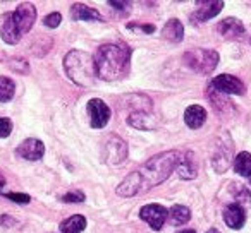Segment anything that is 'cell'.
<instances>
[{
	"label": "cell",
	"instance_id": "cell-8",
	"mask_svg": "<svg viewBox=\"0 0 251 233\" xmlns=\"http://www.w3.org/2000/svg\"><path fill=\"white\" fill-rule=\"evenodd\" d=\"M12 18H14V22L18 26L19 33L25 35L29 29L33 28L36 21V9L33 4H21L14 12H12Z\"/></svg>",
	"mask_w": 251,
	"mask_h": 233
},
{
	"label": "cell",
	"instance_id": "cell-16",
	"mask_svg": "<svg viewBox=\"0 0 251 233\" xmlns=\"http://www.w3.org/2000/svg\"><path fill=\"white\" fill-rule=\"evenodd\" d=\"M217 31L222 36H227V38H239V36L244 35V26L239 19L227 18V19H224L222 22H219Z\"/></svg>",
	"mask_w": 251,
	"mask_h": 233
},
{
	"label": "cell",
	"instance_id": "cell-28",
	"mask_svg": "<svg viewBox=\"0 0 251 233\" xmlns=\"http://www.w3.org/2000/svg\"><path fill=\"white\" fill-rule=\"evenodd\" d=\"M12 132V122L5 117H0V137H9Z\"/></svg>",
	"mask_w": 251,
	"mask_h": 233
},
{
	"label": "cell",
	"instance_id": "cell-13",
	"mask_svg": "<svg viewBox=\"0 0 251 233\" xmlns=\"http://www.w3.org/2000/svg\"><path fill=\"white\" fill-rule=\"evenodd\" d=\"M224 221L229 228L232 230H241L246 223V212H244L243 206L232 202L224 209Z\"/></svg>",
	"mask_w": 251,
	"mask_h": 233
},
{
	"label": "cell",
	"instance_id": "cell-27",
	"mask_svg": "<svg viewBox=\"0 0 251 233\" xmlns=\"http://www.w3.org/2000/svg\"><path fill=\"white\" fill-rule=\"evenodd\" d=\"M43 22H45L47 28H52L53 29V28H57V26H59L60 22H62V16H60L59 12H52V14L47 16L45 21H43Z\"/></svg>",
	"mask_w": 251,
	"mask_h": 233
},
{
	"label": "cell",
	"instance_id": "cell-19",
	"mask_svg": "<svg viewBox=\"0 0 251 233\" xmlns=\"http://www.w3.org/2000/svg\"><path fill=\"white\" fill-rule=\"evenodd\" d=\"M177 173L182 180H193V178H196V175H198V165H196L193 153L184 154L181 165L177 167Z\"/></svg>",
	"mask_w": 251,
	"mask_h": 233
},
{
	"label": "cell",
	"instance_id": "cell-17",
	"mask_svg": "<svg viewBox=\"0 0 251 233\" xmlns=\"http://www.w3.org/2000/svg\"><path fill=\"white\" fill-rule=\"evenodd\" d=\"M127 122H129L134 129H140V130H153L155 127L158 126L153 115L145 113V111H134V113H131Z\"/></svg>",
	"mask_w": 251,
	"mask_h": 233
},
{
	"label": "cell",
	"instance_id": "cell-4",
	"mask_svg": "<svg viewBox=\"0 0 251 233\" xmlns=\"http://www.w3.org/2000/svg\"><path fill=\"white\" fill-rule=\"evenodd\" d=\"M184 62L193 70L201 74H208L219 64V53L215 50H206V48H195L184 53Z\"/></svg>",
	"mask_w": 251,
	"mask_h": 233
},
{
	"label": "cell",
	"instance_id": "cell-25",
	"mask_svg": "<svg viewBox=\"0 0 251 233\" xmlns=\"http://www.w3.org/2000/svg\"><path fill=\"white\" fill-rule=\"evenodd\" d=\"M16 93V84L11 77H0V101H11Z\"/></svg>",
	"mask_w": 251,
	"mask_h": 233
},
{
	"label": "cell",
	"instance_id": "cell-18",
	"mask_svg": "<svg viewBox=\"0 0 251 233\" xmlns=\"http://www.w3.org/2000/svg\"><path fill=\"white\" fill-rule=\"evenodd\" d=\"M162 38L169 40V42L179 43L184 38V26L179 19H171L165 22V26L162 28Z\"/></svg>",
	"mask_w": 251,
	"mask_h": 233
},
{
	"label": "cell",
	"instance_id": "cell-5",
	"mask_svg": "<svg viewBox=\"0 0 251 233\" xmlns=\"http://www.w3.org/2000/svg\"><path fill=\"white\" fill-rule=\"evenodd\" d=\"M208 89H213L217 93L222 94H244L246 86L243 84V81L237 79L236 76H230V74H220V76L213 77L208 84Z\"/></svg>",
	"mask_w": 251,
	"mask_h": 233
},
{
	"label": "cell",
	"instance_id": "cell-7",
	"mask_svg": "<svg viewBox=\"0 0 251 233\" xmlns=\"http://www.w3.org/2000/svg\"><path fill=\"white\" fill-rule=\"evenodd\" d=\"M86 110H88V115H90L91 127L101 129V127H105L108 124V119H110V108L105 105V101L98 100V98H93V100L88 101Z\"/></svg>",
	"mask_w": 251,
	"mask_h": 233
},
{
	"label": "cell",
	"instance_id": "cell-22",
	"mask_svg": "<svg viewBox=\"0 0 251 233\" xmlns=\"http://www.w3.org/2000/svg\"><path fill=\"white\" fill-rule=\"evenodd\" d=\"M84 228H86V218L81 214H74L60 223V232L62 233H81Z\"/></svg>",
	"mask_w": 251,
	"mask_h": 233
},
{
	"label": "cell",
	"instance_id": "cell-21",
	"mask_svg": "<svg viewBox=\"0 0 251 233\" xmlns=\"http://www.w3.org/2000/svg\"><path fill=\"white\" fill-rule=\"evenodd\" d=\"M208 98L212 101L213 108L219 115H227V113H232L234 111V105L230 100H227L226 94L222 93H217L213 89H208Z\"/></svg>",
	"mask_w": 251,
	"mask_h": 233
},
{
	"label": "cell",
	"instance_id": "cell-14",
	"mask_svg": "<svg viewBox=\"0 0 251 233\" xmlns=\"http://www.w3.org/2000/svg\"><path fill=\"white\" fill-rule=\"evenodd\" d=\"M232 160H234V154H232V148H230V144L229 146L217 144L215 153H213V158H212L213 170H215L217 173H224V171L230 167Z\"/></svg>",
	"mask_w": 251,
	"mask_h": 233
},
{
	"label": "cell",
	"instance_id": "cell-32",
	"mask_svg": "<svg viewBox=\"0 0 251 233\" xmlns=\"http://www.w3.org/2000/svg\"><path fill=\"white\" fill-rule=\"evenodd\" d=\"M108 4H110V7H115L117 9V11H127V9H129V2H108Z\"/></svg>",
	"mask_w": 251,
	"mask_h": 233
},
{
	"label": "cell",
	"instance_id": "cell-1",
	"mask_svg": "<svg viewBox=\"0 0 251 233\" xmlns=\"http://www.w3.org/2000/svg\"><path fill=\"white\" fill-rule=\"evenodd\" d=\"M182 158L184 156L179 151H165L150 158L140 170L129 173L119 184L117 194L122 197H133L136 194L150 191L151 187H157L171 177L172 171L177 170Z\"/></svg>",
	"mask_w": 251,
	"mask_h": 233
},
{
	"label": "cell",
	"instance_id": "cell-31",
	"mask_svg": "<svg viewBox=\"0 0 251 233\" xmlns=\"http://www.w3.org/2000/svg\"><path fill=\"white\" fill-rule=\"evenodd\" d=\"M127 28H131V29H141V31H145V33H153L155 31V26H150V24H129Z\"/></svg>",
	"mask_w": 251,
	"mask_h": 233
},
{
	"label": "cell",
	"instance_id": "cell-24",
	"mask_svg": "<svg viewBox=\"0 0 251 233\" xmlns=\"http://www.w3.org/2000/svg\"><path fill=\"white\" fill-rule=\"evenodd\" d=\"M234 170L241 177H251V154L246 153V151H241L234 158Z\"/></svg>",
	"mask_w": 251,
	"mask_h": 233
},
{
	"label": "cell",
	"instance_id": "cell-30",
	"mask_svg": "<svg viewBox=\"0 0 251 233\" xmlns=\"http://www.w3.org/2000/svg\"><path fill=\"white\" fill-rule=\"evenodd\" d=\"M4 195H5L7 199H11V201L19 202V204H26V202L31 201V197H29V195H26V194H18V192H5Z\"/></svg>",
	"mask_w": 251,
	"mask_h": 233
},
{
	"label": "cell",
	"instance_id": "cell-9",
	"mask_svg": "<svg viewBox=\"0 0 251 233\" xmlns=\"http://www.w3.org/2000/svg\"><path fill=\"white\" fill-rule=\"evenodd\" d=\"M167 209L160 204H148L140 209V218L145 219L153 230H160L164 223L167 221Z\"/></svg>",
	"mask_w": 251,
	"mask_h": 233
},
{
	"label": "cell",
	"instance_id": "cell-23",
	"mask_svg": "<svg viewBox=\"0 0 251 233\" xmlns=\"http://www.w3.org/2000/svg\"><path fill=\"white\" fill-rule=\"evenodd\" d=\"M169 218H171L172 225H176V226L186 225V223L191 219V211H189L186 206L176 204V206H172L171 211H169Z\"/></svg>",
	"mask_w": 251,
	"mask_h": 233
},
{
	"label": "cell",
	"instance_id": "cell-33",
	"mask_svg": "<svg viewBox=\"0 0 251 233\" xmlns=\"http://www.w3.org/2000/svg\"><path fill=\"white\" fill-rule=\"evenodd\" d=\"M4 185H5V177L2 173H0V189L4 187Z\"/></svg>",
	"mask_w": 251,
	"mask_h": 233
},
{
	"label": "cell",
	"instance_id": "cell-26",
	"mask_svg": "<svg viewBox=\"0 0 251 233\" xmlns=\"http://www.w3.org/2000/svg\"><path fill=\"white\" fill-rule=\"evenodd\" d=\"M230 194L236 197L237 204L239 202H250L251 201V191L243 184H230Z\"/></svg>",
	"mask_w": 251,
	"mask_h": 233
},
{
	"label": "cell",
	"instance_id": "cell-6",
	"mask_svg": "<svg viewBox=\"0 0 251 233\" xmlns=\"http://www.w3.org/2000/svg\"><path fill=\"white\" fill-rule=\"evenodd\" d=\"M103 156L105 163L108 165H121L122 161L127 158V144L126 141H122L119 136H112L108 137V141L103 146Z\"/></svg>",
	"mask_w": 251,
	"mask_h": 233
},
{
	"label": "cell",
	"instance_id": "cell-35",
	"mask_svg": "<svg viewBox=\"0 0 251 233\" xmlns=\"http://www.w3.org/2000/svg\"><path fill=\"white\" fill-rule=\"evenodd\" d=\"M206 233H220V232H219V230H217V228H210Z\"/></svg>",
	"mask_w": 251,
	"mask_h": 233
},
{
	"label": "cell",
	"instance_id": "cell-2",
	"mask_svg": "<svg viewBox=\"0 0 251 233\" xmlns=\"http://www.w3.org/2000/svg\"><path fill=\"white\" fill-rule=\"evenodd\" d=\"M93 60L97 77L103 81H117L127 74L131 50L121 43H108L98 48Z\"/></svg>",
	"mask_w": 251,
	"mask_h": 233
},
{
	"label": "cell",
	"instance_id": "cell-20",
	"mask_svg": "<svg viewBox=\"0 0 251 233\" xmlns=\"http://www.w3.org/2000/svg\"><path fill=\"white\" fill-rule=\"evenodd\" d=\"M71 16L74 21H101L100 12L84 4H74L71 7Z\"/></svg>",
	"mask_w": 251,
	"mask_h": 233
},
{
	"label": "cell",
	"instance_id": "cell-3",
	"mask_svg": "<svg viewBox=\"0 0 251 233\" xmlns=\"http://www.w3.org/2000/svg\"><path fill=\"white\" fill-rule=\"evenodd\" d=\"M64 69H66L69 79L77 86H91L97 79L93 57L81 50H71L67 53L64 59Z\"/></svg>",
	"mask_w": 251,
	"mask_h": 233
},
{
	"label": "cell",
	"instance_id": "cell-10",
	"mask_svg": "<svg viewBox=\"0 0 251 233\" xmlns=\"http://www.w3.org/2000/svg\"><path fill=\"white\" fill-rule=\"evenodd\" d=\"M16 154L28 161H38L45 154V146H43L42 141L35 139V137H29V139L23 141L21 144L16 149Z\"/></svg>",
	"mask_w": 251,
	"mask_h": 233
},
{
	"label": "cell",
	"instance_id": "cell-15",
	"mask_svg": "<svg viewBox=\"0 0 251 233\" xmlns=\"http://www.w3.org/2000/svg\"><path fill=\"white\" fill-rule=\"evenodd\" d=\"M206 120V111L200 105H191L184 111V122L189 129H200Z\"/></svg>",
	"mask_w": 251,
	"mask_h": 233
},
{
	"label": "cell",
	"instance_id": "cell-34",
	"mask_svg": "<svg viewBox=\"0 0 251 233\" xmlns=\"http://www.w3.org/2000/svg\"><path fill=\"white\" fill-rule=\"evenodd\" d=\"M179 233H196L195 230H181Z\"/></svg>",
	"mask_w": 251,
	"mask_h": 233
},
{
	"label": "cell",
	"instance_id": "cell-11",
	"mask_svg": "<svg viewBox=\"0 0 251 233\" xmlns=\"http://www.w3.org/2000/svg\"><path fill=\"white\" fill-rule=\"evenodd\" d=\"M224 9V2L220 0H208V2H196V11L193 12L191 18L198 22H205L208 19L215 18Z\"/></svg>",
	"mask_w": 251,
	"mask_h": 233
},
{
	"label": "cell",
	"instance_id": "cell-12",
	"mask_svg": "<svg viewBox=\"0 0 251 233\" xmlns=\"http://www.w3.org/2000/svg\"><path fill=\"white\" fill-rule=\"evenodd\" d=\"M0 36L5 43L9 45H16V43L21 40V33H19L18 26L12 18V12H5L2 18H0Z\"/></svg>",
	"mask_w": 251,
	"mask_h": 233
},
{
	"label": "cell",
	"instance_id": "cell-29",
	"mask_svg": "<svg viewBox=\"0 0 251 233\" xmlns=\"http://www.w3.org/2000/svg\"><path fill=\"white\" fill-rule=\"evenodd\" d=\"M62 201L64 202H83L84 201V194L81 191H69L62 197Z\"/></svg>",
	"mask_w": 251,
	"mask_h": 233
}]
</instances>
